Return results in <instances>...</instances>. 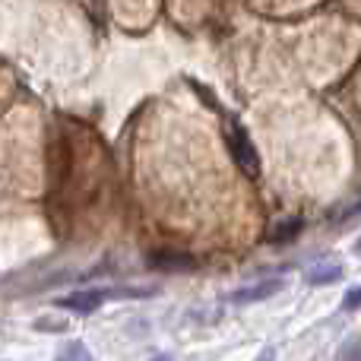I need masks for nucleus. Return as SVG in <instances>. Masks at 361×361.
Masks as SVG:
<instances>
[{
    "label": "nucleus",
    "mask_w": 361,
    "mask_h": 361,
    "mask_svg": "<svg viewBox=\"0 0 361 361\" xmlns=\"http://www.w3.org/2000/svg\"><path fill=\"white\" fill-rule=\"evenodd\" d=\"M343 267L339 263H317V267L307 273V286H336L339 279H343Z\"/></svg>",
    "instance_id": "4"
},
{
    "label": "nucleus",
    "mask_w": 361,
    "mask_h": 361,
    "mask_svg": "<svg viewBox=\"0 0 361 361\" xmlns=\"http://www.w3.org/2000/svg\"><path fill=\"white\" fill-rule=\"evenodd\" d=\"M361 307V286L349 288V292L343 295V311H358Z\"/></svg>",
    "instance_id": "8"
},
{
    "label": "nucleus",
    "mask_w": 361,
    "mask_h": 361,
    "mask_svg": "<svg viewBox=\"0 0 361 361\" xmlns=\"http://www.w3.org/2000/svg\"><path fill=\"white\" fill-rule=\"evenodd\" d=\"M228 149H231V156H235V162L241 165V169H247L250 175H257V169H260V156H257L254 143L247 140V133H244L241 127H231V133H228Z\"/></svg>",
    "instance_id": "3"
},
{
    "label": "nucleus",
    "mask_w": 361,
    "mask_h": 361,
    "mask_svg": "<svg viewBox=\"0 0 361 361\" xmlns=\"http://www.w3.org/2000/svg\"><path fill=\"white\" fill-rule=\"evenodd\" d=\"M35 330H48V333H61V330H67V324H61V320H35Z\"/></svg>",
    "instance_id": "10"
},
{
    "label": "nucleus",
    "mask_w": 361,
    "mask_h": 361,
    "mask_svg": "<svg viewBox=\"0 0 361 361\" xmlns=\"http://www.w3.org/2000/svg\"><path fill=\"white\" fill-rule=\"evenodd\" d=\"M301 228H305V219H298V216L282 219V222L273 225V231H269V241H273V244H288V241H295V238L301 235Z\"/></svg>",
    "instance_id": "5"
},
{
    "label": "nucleus",
    "mask_w": 361,
    "mask_h": 361,
    "mask_svg": "<svg viewBox=\"0 0 361 361\" xmlns=\"http://www.w3.org/2000/svg\"><path fill=\"white\" fill-rule=\"evenodd\" d=\"M156 260L159 263H152V267H159V269H190L193 267L190 257H178V254H159Z\"/></svg>",
    "instance_id": "6"
},
{
    "label": "nucleus",
    "mask_w": 361,
    "mask_h": 361,
    "mask_svg": "<svg viewBox=\"0 0 361 361\" xmlns=\"http://www.w3.org/2000/svg\"><path fill=\"white\" fill-rule=\"evenodd\" d=\"M61 358H89V349L80 343V339H73V343H67L61 349Z\"/></svg>",
    "instance_id": "7"
},
{
    "label": "nucleus",
    "mask_w": 361,
    "mask_h": 361,
    "mask_svg": "<svg viewBox=\"0 0 361 361\" xmlns=\"http://www.w3.org/2000/svg\"><path fill=\"white\" fill-rule=\"evenodd\" d=\"M355 254H361V238H358V241H355Z\"/></svg>",
    "instance_id": "11"
},
{
    "label": "nucleus",
    "mask_w": 361,
    "mask_h": 361,
    "mask_svg": "<svg viewBox=\"0 0 361 361\" xmlns=\"http://www.w3.org/2000/svg\"><path fill=\"white\" fill-rule=\"evenodd\" d=\"M108 298H111V292H105V288H76L70 295H61L57 307L70 314H95Z\"/></svg>",
    "instance_id": "1"
},
{
    "label": "nucleus",
    "mask_w": 361,
    "mask_h": 361,
    "mask_svg": "<svg viewBox=\"0 0 361 361\" xmlns=\"http://www.w3.org/2000/svg\"><path fill=\"white\" fill-rule=\"evenodd\" d=\"M358 216H361V200H358L355 206H345V209L339 212V219H336V222H339V225H345V222H355Z\"/></svg>",
    "instance_id": "9"
},
{
    "label": "nucleus",
    "mask_w": 361,
    "mask_h": 361,
    "mask_svg": "<svg viewBox=\"0 0 361 361\" xmlns=\"http://www.w3.org/2000/svg\"><path fill=\"white\" fill-rule=\"evenodd\" d=\"M282 288H286V279H282V276H269V279H257V282H250V286L231 292V301H235V305H257V301H267V298H273V295H279Z\"/></svg>",
    "instance_id": "2"
}]
</instances>
